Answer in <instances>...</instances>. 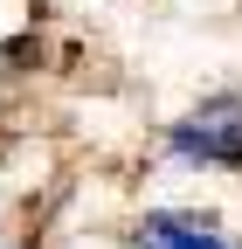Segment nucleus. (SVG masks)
Wrapping results in <instances>:
<instances>
[{"label": "nucleus", "instance_id": "obj_1", "mask_svg": "<svg viewBox=\"0 0 242 249\" xmlns=\"http://www.w3.org/2000/svg\"><path fill=\"white\" fill-rule=\"evenodd\" d=\"M166 152L180 166L242 173V90H222V97H201L194 111H180L166 124Z\"/></svg>", "mask_w": 242, "mask_h": 249}, {"label": "nucleus", "instance_id": "obj_2", "mask_svg": "<svg viewBox=\"0 0 242 249\" xmlns=\"http://www.w3.org/2000/svg\"><path fill=\"white\" fill-rule=\"evenodd\" d=\"M132 249H242L222 222L207 214H187V208H159L132 229Z\"/></svg>", "mask_w": 242, "mask_h": 249}]
</instances>
